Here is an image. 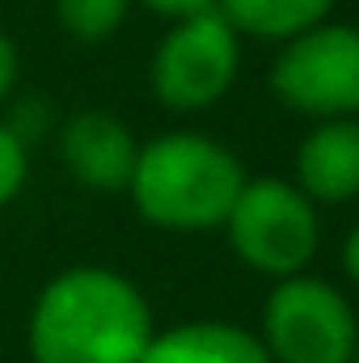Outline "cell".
<instances>
[{
	"label": "cell",
	"instance_id": "cell-1",
	"mask_svg": "<svg viewBox=\"0 0 359 363\" xmlns=\"http://www.w3.org/2000/svg\"><path fill=\"white\" fill-rule=\"evenodd\" d=\"M157 334L153 304L114 267L51 274L26 317L30 363H140Z\"/></svg>",
	"mask_w": 359,
	"mask_h": 363
},
{
	"label": "cell",
	"instance_id": "cell-2",
	"mask_svg": "<svg viewBox=\"0 0 359 363\" xmlns=\"http://www.w3.org/2000/svg\"><path fill=\"white\" fill-rule=\"evenodd\" d=\"M245 182V165L228 144L203 131H165L140 144L127 194L153 228L207 233L224 228Z\"/></svg>",
	"mask_w": 359,
	"mask_h": 363
},
{
	"label": "cell",
	"instance_id": "cell-3",
	"mask_svg": "<svg viewBox=\"0 0 359 363\" xmlns=\"http://www.w3.org/2000/svg\"><path fill=\"white\" fill-rule=\"evenodd\" d=\"M228 250L241 267L270 283L304 274L321 250V216L317 203L287 178H250L241 186L228 220Z\"/></svg>",
	"mask_w": 359,
	"mask_h": 363
},
{
	"label": "cell",
	"instance_id": "cell-4",
	"mask_svg": "<svg viewBox=\"0 0 359 363\" xmlns=\"http://www.w3.org/2000/svg\"><path fill=\"white\" fill-rule=\"evenodd\" d=\"M254 334L270 363H351L359 351V313L338 283L304 271L270 283Z\"/></svg>",
	"mask_w": 359,
	"mask_h": 363
},
{
	"label": "cell",
	"instance_id": "cell-5",
	"mask_svg": "<svg viewBox=\"0 0 359 363\" xmlns=\"http://www.w3.org/2000/svg\"><path fill=\"white\" fill-rule=\"evenodd\" d=\"M275 101L313 123L359 114V26L321 21L287 38L267 72Z\"/></svg>",
	"mask_w": 359,
	"mask_h": 363
},
{
	"label": "cell",
	"instance_id": "cell-6",
	"mask_svg": "<svg viewBox=\"0 0 359 363\" xmlns=\"http://www.w3.org/2000/svg\"><path fill=\"white\" fill-rule=\"evenodd\" d=\"M241 72V34L220 9L174 21L153 51L148 85L153 97L174 114H203L224 101Z\"/></svg>",
	"mask_w": 359,
	"mask_h": 363
},
{
	"label": "cell",
	"instance_id": "cell-7",
	"mask_svg": "<svg viewBox=\"0 0 359 363\" xmlns=\"http://www.w3.org/2000/svg\"><path fill=\"white\" fill-rule=\"evenodd\" d=\"M55 148H60V165L68 169V178L101 194L127 190L136 157H140L136 131L110 110H77L72 118H64L55 127Z\"/></svg>",
	"mask_w": 359,
	"mask_h": 363
},
{
	"label": "cell",
	"instance_id": "cell-8",
	"mask_svg": "<svg viewBox=\"0 0 359 363\" xmlns=\"http://www.w3.org/2000/svg\"><path fill=\"white\" fill-rule=\"evenodd\" d=\"M292 182L317 207H343V203L359 199V123L355 118L317 123L296 144Z\"/></svg>",
	"mask_w": 359,
	"mask_h": 363
},
{
	"label": "cell",
	"instance_id": "cell-9",
	"mask_svg": "<svg viewBox=\"0 0 359 363\" xmlns=\"http://www.w3.org/2000/svg\"><path fill=\"white\" fill-rule=\"evenodd\" d=\"M140 363H270L254 330L220 317H194L157 330Z\"/></svg>",
	"mask_w": 359,
	"mask_h": 363
},
{
	"label": "cell",
	"instance_id": "cell-10",
	"mask_svg": "<svg viewBox=\"0 0 359 363\" xmlns=\"http://www.w3.org/2000/svg\"><path fill=\"white\" fill-rule=\"evenodd\" d=\"M216 9L241 38L283 47L287 38L330 21L334 0H216Z\"/></svg>",
	"mask_w": 359,
	"mask_h": 363
},
{
	"label": "cell",
	"instance_id": "cell-11",
	"mask_svg": "<svg viewBox=\"0 0 359 363\" xmlns=\"http://www.w3.org/2000/svg\"><path fill=\"white\" fill-rule=\"evenodd\" d=\"M136 0H51L55 9V21L68 38L85 43V47H97V43H110L127 13H131Z\"/></svg>",
	"mask_w": 359,
	"mask_h": 363
},
{
	"label": "cell",
	"instance_id": "cell-12",
	"mask_svg": "<svg viewBox=\"0 0 359 363\" xmlns=\"http://www.w3.org/2000/svg\"><path fill=\"white\" fill-rule=\"evenodd\" d=\"M0 123H4V127H9L26 148H30V144H38V140H47V135L60 127V123H55V114H51V106H47L43 97H26V101H17Z\"/></svg>",
	"mask_w": 359,
	"mask_h": 363
},
{
	"label": "cell",
	"instance_id": "cell-13",
	"mask_svg": "<svg viewBox=\"0 0 359 363\" xmlns=\"http://www.w3.org/2000/svg\"><path fill=\"white\" fill-rule=\"evenodd\" d=\"M30 178V148L0 123V207H9Z\"/></svg>",
	"mask_w": 359,
	"mask_h": 363
},
{
	"label": "cell",
	"instance_id": "cell-14",
	"mask_svg": "<svg viewBox=\"0 0 359 363\" xmlns=\"http://www.w3.org/2000/svg\"><path fill=\"white\" fill-rule=\"evenodd\" d=\"M17 72H21V55H17V43L0 30V110L9 106V97L17 89Z\"/></svg>",
	"mask_w": 359,
	"mask_h": 363
},
{
	"label": "cell",
	"instance_id": "cell-15",
	"mask_svg": "<svg viewBox=\"0 0 359 363\" xmlns=\"http://www.w3.org/2000/svg\"><path fill=\"white\" fill-rule=\"evenodd\" d=\"M148 13L165 17V21H186V17H199V13H211L216 0H140Z\"/></svg>",
	"mask_w": 359,
	"mask_h": 363
},
{
	"label": "cell",
	"instance_id": "cell-16",
	"mask_svg": "<svg viewBox=\"0 0 359 363\" xmlns=\"http://www.w3.org/2000/svg\"><path fill=\"white\" fill-rule=\"evenodd\" d=\"M343 274L359 287V224L347 233V241H343Z\"/></svg>",
	"mask_w": 359,
	"mask_h": 363
},
{
	"label": "cell",
	"instance_id": "cell-17",
	"mask_svg": "<svg viewBox=\"0 0 359 363\" xmlns=\"http://www.w3.org/2000/svg\"><path fill=\"white\" fill-rule=\"evenodd\" d=\"M351 363H359V351H355V359H351Z\"/></svg>",
	"mask_w": 359,
	"mask_h": 363
}]
</instances>
